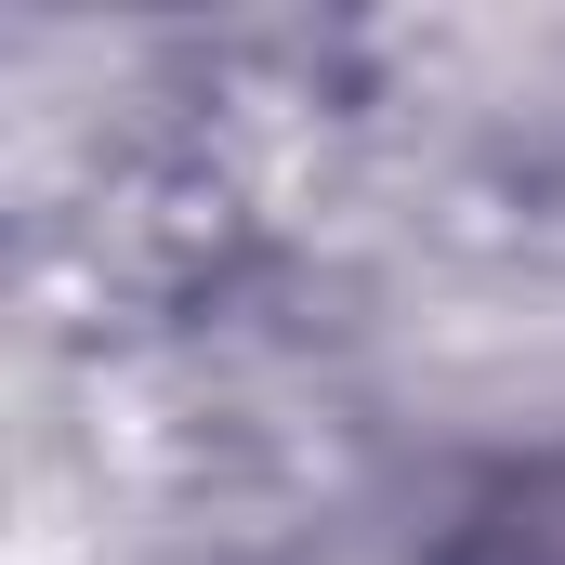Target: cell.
<instances>
[{
	"label": "cell",
	"mask_w": 565,
	"mask_h": 565,
	"mask_svg": "<svg viewBox=\"0 0 565 565\" xmlns=\"http://www.w3.org/2000/svg\"><path fill=\"white\" fill-rule=\"evenodd\" d=\"M447 565H565V447L553 460H513V473L460 513Z\"/></svg>",
	"instance_id": "6da1fadb"
}]
</instances>
